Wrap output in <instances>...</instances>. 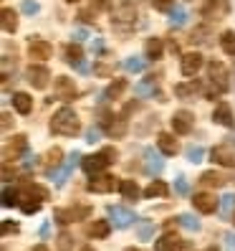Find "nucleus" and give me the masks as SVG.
Instances as JSON below:
<instances>
[{
  "label": "nucleus",
  "mask_w": 235,
  "mask_h": 251,
  "mask_svg": "<svg viewBox=\"0 0 235 251\" xmlns=\"http://www.w3.org/2000/svg\"><path fill=\"white\" fill-rule=\"evenodd\" d=\"M79 129H81V122H79L76 112H73L71 107H61L53 114V120H51V132L53 135L73 137V135H79Z\"/></svg>",
  "instance_id": "nucleus-1"
},
{
  "label": "nucleus",
  "mask_w": 235,
  "mask_h": 251,
  "mask_svg": "<svg viewBox=\"0 0 235 251\" xmlns=\"http://www.w3.org/2000/svg\"><path fill=\"white\" fill-rule=\"evenodd\" d=\"M114 160H116V150H114V147H104L101 152L84 157V160H81V168L89 173V175H96V173H104L107 165H111Z\"/></svg>",
  "instance_id": "nucleus-2"
},
{
  "label": "nucleus",
  "mask_w": 235,
  "mask_h": 251,
  "mask_svg": "<svg viewBox=\"0 0 235 251\" xmlns=\"http://www.w3.org/2000/svg\"><path fill=\"white\" fill-rule=\"evenodd\" d=\"M89 216H91V205H68V208H56L53 211L56 224H61V226H68L73 221H86Z\"/></svg>",
  "instance_id": "nucleus-3"
},
{
  "label": "nucleus",
  "mask_w": 235,
  "mask_h": 251,
  "mask_svg": "<svg viewBox=\"0 0 235 251\" xmlns=\"http://www.w3.org/2000/svg\"><path fill=\"white\" fill-rule=\"evenodd\" d=\"M228 3L225 0H205L202 8H200V16L208 18V21H223L228 16Z\"/></svg>",
  "instance_id": "nucleus-4"
},
{
  "label": "nucleus",
  "mask_w": 235,
  "mask_h": 251,
  "mask_svg": "<svg viewBox=\"0 0 235 251\" xmlns=\"http://www.w3.org/2000/svg\"><path fill=\"white\" fill-rule=\"evenodd\" d=\"M86 188L91 190V193H111L114 188H119V183H116L114 175H107V173H96L91 175V180L86 183Z\"/></svg>",
  "instance_id": "nucleus-5"
},
{
  "label": "nucleus",
  "mask_w": 235,
  "mask_h": 251,
  "mask_svg": "<svg viewBox=\"0 0 235 251\" xmlns=\"http://www.w3.org/2000/svg\"><path fill=\"white\" fill-rule=\"evenodd\" d=\"M25 76H28L33 89H46L48 81H51V71L46 66H41V64H31L28 71H25Z\"/></svg>",
  "instance_id": "nucleus-6"
},
{
  "label": "nucleus",
  "mask_w": 235,
  "mask_h": 251,
  "mask_svg": "<svg viewBox=\"0 0 235 251\" xmlns=\"http://www.w3.org/2000/svg\"><path fill=\"white\" fill-rule=\"evenodd\" d=\"M210 160L223 168H235V147L233 145H215L210 150Z\"/></svg>",
  "instance_id": "nucleus-7"
},
{
  "label": "nucleus",
  "mask_w": 235,
  "mask_h": 251,
  "mask_svg": "<svg viewBox=\"0 0 235 251\" xmlns=\"http://www.w3.org/2000/svg\"><path fill=\"white\" fill-rule=\"evenodd\" d=\"M192 125H195V114L187 112V109H180L172 114V129L174 135H190L192 132Z\"/></svg>",
  "instance_id": "nucleus-8"
},
{
  "label": "nucleus",
  "mask_w": 235,
  "mask_h": 251,
  "mask_svg": "<svg viewBox=\"0 0 235 251\" xmlns=\"http://www.w3.org/2000/svg\"><path fill=\"white\" fill-rule=\"evenodd\" d=\"M111 21L114 23H134L137 21V5L131 0H124L111 10Z\"/></svg>",
  "instance_id": "nucleus-9"
},
{
  "label": "nucleus",
  "mask_w": 235,
  "mask_h": 251,
  "mask_svg": "<svg viewBox=\"0 0 235 251\" xmlns=\"http://www.w3.org/2000/svg\"><path fill=\"white\" fill-rule=\"evenodd\" d=\"M104 127H107V135L114 137V140H119L127 135V120L124 117H111V114H104Z\"/></svg>",
  "instance_id": "nucleus-10"
},
{
  "label": "nucleus",
  "mask_w": 235,
  "mask_h": 251,
  "mask_svg": "<svg viewBox=\"0 0 235 251\" xmlns=\"http://www.w3.org/2000/svg\"><path fill=\"white\" fill-rule=\"evenodd\" d=\"M53 92H56L58 99L71 101L73 97H76V84H73V79H68V76H58L53 81Z\"/></svg>",
  "instance_id": "nucleus-11"
},
{
  "label": "nucleus",
  "mask_w": 235,
  "mask_h": 251,
  "mask_svg": "<svg viewBox=\"0 0 235 251\" xmlns=\"http://www.w3.org/2000/svg\"><path fill=\"white\" fill-rule=\"evenodd\" d=\"M192 205H195V211L200 213H215L217 211V198L213 193H195L192 196Z\"/></svg>",
  "instance_id": "nucleus-12"
},
{
  "label": "nucleus",
  "mask_w": 235,
  "mask_h": 251,
  "mask_svg": "<svg viewBox=\"0 0 235 251\" xmlns=\"http://www.w3.org/2000/svg\"><path fill=\"white\" fill-rule=\"evenodd\" d=\"M213 122L215 125H223V127H235V120H233V109L228 101H217L215 109H213Z\"/></svg>",
  "instance_id": "nucleus-13"
},
{
  "label": "nucleus",
  "mask_w": 235,
  "mask_h": 251,
  "mask_svg": "<svg viewBox=\"0 0 235 251\" xmlns=\"http://www.w3.org/2000/svg\"><path fill=\"white\" fill-rule=\"evenodd\" d=\"M28 53H31V58L46 61V58H51V53H53V46L43 38H33L31 43H28Z\"/></svg>",
  "instance_id": "nucleus-14"
},
{
  "label": "nucleus",
  "mask_w": 235,
  "mask_h": 251,
  "mask_svg": "<svg viewBox=\"0 0 235 251\" xmlns=\"http://www.w3.org/2000/svg\"><path fill=\"white\" fill-rule=\"evenodd\" d=\"M202 56L197 53V51H192V53H185L182 56V61H180V69H182V74L185 76H195V74L202 69Z\"/></svg>",
  "instance_id": "nucleus-15"
},
{
  "label": "nucleus",
  "mask_w": 235,
  "mask_h": 251,
  "mask_svg": "<svg viewBox=\"0 0 235 251\" xmlns=\"http://www.w3.org/2000/svg\"><path fill=\"white\" fill-rule=\"evenodd\" d=\"M208 74H210V79L215 81V84H220L223 89L228 92V79H230V74H228V69H225V64H220V61H210L208 64Z\"/></svg>",
  "instance_id": "nucleus-16"
},
{
  "label": "nucleus",
  "mask_w": 235,
  "mask_h": 251,
  "mask_svg": "<svg viewBox=\"0 0 235 251\" xmlns=\"http://www.w3.org/2000/svg\"><path fill=\"white\" fill-rule=\"evenodd\" d=\"M25 150H28V137H25V135H16L10 145H5L3 155H5V160H16V157L23 155Z\"/></svg>",
  "instance_id": "nucleus-17"
},
{
  "label": "nucleus",
  "mask_w": 235,
  "mask_h": 251,
  "mask_svg": "<svg viewBox=\"0 0 235 251\" xmlns=\"http://www.w3.org/2000/svg\"><path fill=\"white\" fill-rule=\"evenodd\" d=\"M109 216L114 218V226H116V228H127L131 221H137L134 213L127 211V208H122V205H111V208H109Z\"/></svg>",
  "instance_id": "nucleus-18"
},
{
  "label": "nucleus",
  "mask_w": 235,
  "mask_h": 251,
  "mask_svg": "<svg viewBox=\"0 0 235 251\" xmlns=\"http://www.w3.org/2000/svg\"><path fill=\"white\" fill-rule=\"evenodd\" d=\"M157 145H159V150H162L165 155H177V150H180L177 140H174V135H170V132H159Z\"/></svg>",
  "instance_id": "nucleus-19"
},
{
  "label": "nucleus",
  "mask_w": 235,
  "mask_h": 251,
  "mask_svg": "<svg viewBox=\"0 0 235 251\" xmlns=\"http://www.w3.org/2000/svg\"><path fill=\"white\" fill-rule=\"evenodd\" d=\"M195 94H202V84L200 81H185V84L174 86V97H180V99H190Z\"/></svg>",
  "instance_id": "nucleus-20"
},
{
  "label": "nucleus",
  "mask_w": 235,
  "mask_h": 251,
  "mask_svg": "<svg viewBox=\"0 0 235 251\" xmlns=\"http://www.w3.org/2000/svg\"><path fill=\"white\" fill-rule=\"evenodd\" d=\"M119 193L124 196V201L137 203V201H139V196H142V190H139L137 180H122V183H119Z\"/></svg>",
  "instance_id": "nucleus-21"
},
{
  "label": "nucleus",
  "mask_w": 235,
  "mask_h": 251,
  "mask_svg": "<svg viewBox=\"0 0 235 251\" xmlns=\"http://www.w3.org/2000/svg\"><path fill=\"white\" fill-rule=\"evenodd\" d=\"M177 249H187V241H180L177 236H162V239L157 241V251H177Z\"/></svg>",
  "instance_id": "nucleus-22"
},
{
  "label": "nucleus",
  "mask_w": 235,
  "mask_h": 251,
  "mask_svg": "<svg viewBox=\"0 0 235 251\" xmlns=\"http://www.w3.org/2000/svg\"><path fill=\"white\" fill-rule=\"evenodd\" d=\"M13 107H16L18 114H31V109H33V99L28 97L25 92H16V94H13Z\"/></svg>",
  "instance_id": "nucleus-23"
},
{
  "label": "nucleus",
  "mask_w": 235,
  "mask_h": 251,
  "mask_svg": "<svg viewBox=\"0 0 235 251\" xmlns=\"http://www.w3.org/2000/svg\"><path fill=\"white\" fill-rule=\"evenodd\" d=\"M167 193H170V188H167L165 180H152L144 188V198H165Z\"/></svg>",
  "instance_id": "nucleus-24"
},
{
  "label": "nucleus",
  "mask_w": 235,
  "mask_h": 251,
  "mask_svg": "<svg viewBox=\"0 0 235 251\" xmlns=\"http://www.w3.org/2000/svg\"><path fill=\"white\" fill-rule=\"evenodd\" d=\"M200 183L202 185H210V188H223L228 183V178L223 173H215V170H208V173H202L200 175Z\"/></svg>",
  "instance_id": "nucleus-25"
},
{
  "label": "nucleus",
  "mask_w": 235,
  "mask_h": 251,
  "mask_svg": "<svg viewBox=\"0 0 235 251\" xmlns=\"http://www.w3.org/2000/svg\"><path fill=\"white\" fill-rule=\"evenodd\" d=\"M3 31L5 33H16L18 31V13L13 8H3Z\"/></svg>",
  "instance_id": "nucleus-26"
},
{
  "label": "nucleus",
  "mask_w": 235,
  "mask_h": 251,
  "mask_svg": "<svg viewBox=\"0 0 235 251\" xmlns=\"http://www.w3.org/2000/svg\"><path fill=\"white\" fill-rule=\"evenodd\" d=\"M162 51H165L162 38H150V41H147V46H144L147 58H162Z\"/></svg>",
  "instance_id": "nucleus-27"
},
{
  "label": "nucleus",
  "mask_w": 235,
  "mask_h": 251,
  "mask_svg": "<svg viewBox=\"0 0 235 251\" xmlns=\"http://www.w3.org/2000/svg\"><path fill=\"white\" fill-rule=\"evenodd\" d=\"M144 157H147V170H150V173H162L165 160L159 157L154 150H147V152H144Z\"/></svg>",
  "instance_id": "nucleus-28"
},
{
  "label": "nucleus",
  "mask_w": 235,
  "mask_h": 251,
  "mask_svg": "<svg viewBox=\"0 0 235 251\" xmlns=\"http://www.w3.org/2000/svg\"><path fill=\"white\" fill-rule=\"evenodd\" d=\"M127 86H129V84H127L124 79H116L114 84H109V86H107V92H104V99H119V97H122V94L127 92Z\"/></svg>",
  "instance_id": "nucleus-29"
},
{
  "label": "nucleus",
  "mask_w": 235,
  "mask_h": 251,
  "mask_svg": "<svg viewBox=\"0 0 235 251\" xmlns=\"http://www.w3.org/2000/svg\"><path fill=\"white\" fill-rule=\"evenodd\" d=\"M89 233L94 236V239H107V236L111 233V224H109V221H94Z\"/></svg>",
  "instance_id": "nucleus-30"
},
{
  "label": "nucleus",
  "mask_w": 235,
  "mask_h": 251,
  "mask_svg": "<svg viewBox=\"0 0 235 251\" xmlns=\"http://www.w3.org/2000/svg\"><path fill=\"white\" fill-rule=\"evenodd\" d=\"M23 196H28V198H36V201H48V190L43 188V185H25L23 188Z\"/></svg>",
  "instance_id": "nucleus-31"
},
{
  "label": "nucleus",
  "mask_w": 235,
  "mask_h": 251,
  "mask_svg": "<svg viewBox=\"0 0 235 251\" xmlns=\"http://www.w3.org/2000/svg\"><path fill=\"white\" fill-rule=\"evenodd\" d=\"M220 49H223L228 56H235V31H225L220 36Z\"/></svg>",
  "instance_id": "nucleus-32"
},
{
  "label": "nucleus",
  "mask_w": 235,
  "mask_h": 251,
  "mask_svg": "<svg viewBox=\"0 0 235 251\" xmlns=\"http://www.w3.org/2000/svg\"><path fill=\"white\" fill-rule=\"evenodd\" d=\"M56 249L58 251H71L73 249V236L68 231H61V233L56 236Z\"/></svg>",
  "instance_id": "nucleus-33"
},
{
  "label": "nucleus",
  "mask_w": 235,
  "mask_h": 251,
  "mask_svg": "<svg viewBox=\"0 0 235 251\" xmlns=\"http://www.w3.org/2000/svg\"><path fill=\"white\" fill-rule=\"evenodd\" d=\"M81 56H84V51H81L79 43H71V46H66V61H68V64H81Z\"/></svg>",
  "instance_id": "nucleus-34"
},
{
  "label": "nucleus",
  "mask_w": 235,
  "mask_h": 251,
  "mask_svg": "<svg viewBox=\"0 0 235 251\" xmlns=\"http://www.w3.org/2000/svg\"><path fill=\"white\" fill-rule=\"evenodd\" d=\"M177 221H180V226H185V228H190V231H197V228H200V221H197L192 213H180Z\"/></svg>",
  "instance_id": "nucleus-35"
},
{
  "label": "nucleus",
  "mask_w": 235,
  "mask_h": 251,
  "mask_svg": "<svg viewBox=\"0 0 235 251\" xmlns=\"http://www.w3.org/2000/svg\"><path fill=\"white\" fill-rule=\"evenodd\" d=\"M21 208H23V213H38L41 211V201H36V198H28L25 196V203H21Z\"/></svg>",
  "instance_id": "nucleus-36"
},
{
  "label": "nucleus",
  "mask_w": 235,
  "mask_h": 251,
  "mask_svg": "<svg viewBox=\"0 0 235 251\" xmlns=\"http://www.w3.org/2000/svg\"><path fill=\"white\" fill-rule=\"evenodd\" d=\"M3 205H5V208H10V205H18V190L5 188V190H3Z\"/></svg>",
  "instance_id": "nucleus-37"
},
{
  "label": "nucleus",
  "mask_w": 235,
  "mask_h": 251,
  "mask_svg": "<svg viewBox=\"0 0 235 251\" xmlns=\"http://www.w3.org/2000/svg\"><path fill=\"white\" fill-rule=\"evenodd\" d=\"M152 231H154V224H152V221H142V224H139V228H137V233H139V239H142V241H147V239H150V236H152Z\"/></svg>",
  "instance_id": "nucleus-38"
},
{
  "label": "nucleus",
  "mask_w": 235,
  "mask_h": 251,
  "mask_svg": "<svg viewBox=\"0 0 235 251\" xmlns=\"http://www.w3.org/2000/svg\"><path fill=\"white\" fill-rule=\"evenodd\" d=\"M94 74L101 79H109L114 76V66H107V64H94Z\"/></svg>",
  "instance_id": "nucleus-39"
},
{
  "label": "nucleus",
  "mask_w": 235,
  "mask_h": 251,
  "mask_svg": "<svg viewBox=\"0 0 235 251\" xmlns=\"http://www.w3.org/2000/svg\"><path fill=\"white\" fill-rule=\"evenodd\" d=\"M61 157H64L61 147H53V150H48V155H46V160H48V168H56L58 162H61Z\"/></svg>",
  "instance_id": "nucleus-40"
},
{
  "label": "nucleus",
  "mask_w": 235,
  "mask_h": 251,
  "mask_svg": "<svg viewBox=\"0 0 235 251\" xmlns=\"http://www.w3.org/2000/svg\"><path fill=\"white\" fill-rule=\"evenodd\" d=\"M202 155H205V150H202V147H190V150H187V157H190V162H202Z\"/></svg>",
  "instance_id": "nucleus-41"
},
{
  "label": "nucleus",
  "mask_w": 235,
  "mask_h": 251,
  "mask_svg": "<svg viewBox=\"0 0 235 251\" xmlns=\"http://www.w3.org/2000/svg\"><path fill=\"white\" fill-rule=\"evenodd\" d=\"M208 36H210V28H195L192 31V41H200V43L208 41Z\"/></svg>",
  "instance_id": "nucleus-42"
},
{
  "label": "nucleus",
  "mask_w": 235,
  "mask_h": 251,
  "mask_svg": "<svg viewBox=\"0 0 235 251\" xmlns=\"http://www.w3.org/2000/svg\"><path fill=\"white\" fill-rule=\"evenodd\" d=\"M129 71H142V66H144V61H142V58H129V61L124 64Z\"/></svg>",
  "instance_id": "nucleus-43"
},
{
  "label": "nucleus",
  "mask_w": 235,
  "mask_h": 251,
  "mask_svg": "<svg viewBox=\"0 0 235 251\" xmlns=\"http://www.w3.org/2000/svg\"><path fill=\"white\" fill-rule=\"evenodd\" d=\"M152 5H154L157 10H170V8L174 5V0H152Z\"/></svg>",
  "instance_id": "nucleus-44"
},
{
  "label": "nucleus",
  "mask_w": 235,
  "mask_h": 251,
  "mask_svg": "<svg viewBox=\"0 0 235 251\" xmlns=\"http://www.w3.org/2000/svg\"><path fill=\"white\" fill-rule=\"evenodd\" d=\"M172 21H174V23H185V21H187V13H185L182 8L172 10Z\"/></svg>",
  "instance_id": "nucleus-45"
},
{
  "label": "nucleus",
  "mask_w": 235,
  "mask_h": 251,
  "mask_svg": "<svg viewBox=\"0 0 235 251\" xmlns=\"http://www.w3.org/2000/svg\"><path fill=\"white\" fill-rule=\"evenodd\" d=\"M8 233H18V224H10V221H3V236Z\"/></svg>",
  "instance_id": "nucleus-46"
},
{
  "label": "nucleus",
  "mask_w": 235,
  "mask_h": 251,
  "mask_svg": "<svg viewBox=\"0 0 235 251\" xmlns=\"http://www.w3.org/2000/svg\"><path fill=\"white\" fill-rule=\"evenodd\" d=\"M109 8V0H91V10H104Z\"/></svg>",
  "instance_id": "nucleus-47"
},
{
  "label": "nucleus",
  "mask_w": 235,
  "mask_h": 251,
  "mask_svg": "<svg viewBox=\"0 0 235 251\" xmlns=\"http://www.w3.org/2000/svg\"><path fill=\"white\" fill-rule=\"evenodd\" d=\"M233 205H235V196H225V198H223V211L228 213Z\"/></svg>",
  "instance_id": "nucleus-48"
},
{
  "label": "nucleus",
  "mask_w": 235,
  "mask_h": 251,
  "mask_svg": "<svg viewBox=\"0 0 235 251\" xmlns=\"http://www.w3.org/2000/svg\"><path fill=\"white\" fill-rule=\"evenodd\" d=\"M23 10H25V13H38V3H31V0H23Z\"/></svg>",
  "instance_id": "nucleus-49"
},
{
  "label": "nucleus",
  "mask_w": 235,
  "mask_h": 251,
  "mask_svg": "<svg viewBox=\"0 0 235 251\" xmlns=\"http://www.w3.org/2000/svg\"><path fill=\"white\" fill-rule=\"evenodd\" d=\"M177 193H187V183H185V178L177 180Z\"/></svg>",
  "instance_id": "nucleus-50"
},
{
  "label": "nucleus",
  "mask_w": 235,
  "mask_h": 251,
  "mask_svg": "<svg viewBox=\"0 0 235 251\" xmlns=\"http://www.w3.org/2000/svg\"><path fill=\"white\" fill-rule=\"evenodd\" d=\"M8 127H10V114L5 112V114H3V129H8Z\"/></svg>",
  "instance_id": "nucleus-51"
},
{
  "label": "nucleus",
  "mask_w": 235,
  "mask_h": 251,
  "mask_svg": "<svg viewBox=\"0 0 235 251\" xmlns=\"http://www.w3.org/2000/svg\"><path fill=\"white\" fill-rule=\"evenodd\" d=\"M96 140H99V135H96V132L91 129V132H89V142H96Z\"/></svg>",
  "instance_id": "nucleus-52"
},
{
  "label": "nucleus",
  "mask_w": 235,
  "mask_h": 251,
  "mask_svg": "<svg viewBox=\"0 0 235 251\" xmlns=\"http://www.w3.org/2000/svg\"><path fill=\"white\" fill-rule=\"evenodd\" d=\"M33 251H51V249H48V246H46V244H38V246H36V249H33Z\"/></svg>",
  "instance_id": "nucleus-53"
},
{
  "label": "nucleus",
  "mask_w": 235,
  "mask_h": 251,
  "mask_svg": "<svg viewBox=\"0 0 235 251\" xmlns=\"http://www.w3.org/2000/svg\"><path fill=\"white\" fill-rule=\"evenodd\" d=\"M124 251H144V249H137V246H127Z\"/></svg>",
  "instance_id": "nucleus-54"
},
{
  "label": "nucleus",
  "mask_w": 235,
  "mask_h": 251,
  "mask_svg": "<svg viewBox=\"0 0 235 251\" xmlns=\"http://www.w3.org/2000/svg\"><path fill=\"white\" fill-rule=\"evenodd\" d=\"M202 251H217V246H208V249H202Z\"/></svg>",
  "instance_id": "nucleus-55"
},
{
  "label": "nucleus",
  "mask_w": 235,
  "mask_h": 251,
  "mask_svg": "<svg viewBox=\"0 0 235 251\" xmlns=\"http://www.w3.org/2000/svg\"><path fill=\"white\" fill-rule=\"evenodd\" d=\"M81 251H94V249H91V246H84V249H81Z\"/></svg>",
  "instance_id": "nucleus-56"
},
{
  "label": "nucleus",
  "mask_w": 235,
  "mask_h": 251,
  "mask_svg": "<svg viewBox=\"0 0 235 251\" xmlns=\"http://www.w3.org/2000/svg\"><path fill=\"white\" fill-rule=\"evenodd\" d=\"M66 3H79V0H66Z\"/></svg>",
  "instance_id": "nucleus-57"
},
{
  "label": "nucleus",
  "mask_w": 235,
  "mask_h": 251,
  "mask_svg": "<svg viewBox=\"0 0 235 251\" xmlns=\"http://www.w3.org/2000/svg\"><path fill=\"white\" fill-rule=\"evenodd\" d=\"M233 224H235V213H233Z\"/></svg>",
  "instance_id": "nucleus-58"
}]
</instances>
